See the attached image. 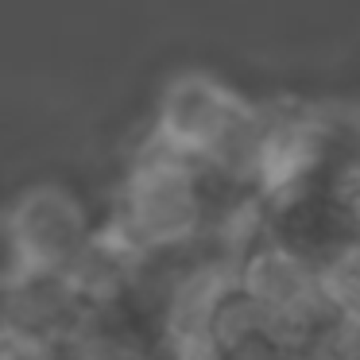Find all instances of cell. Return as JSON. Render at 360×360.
Instances as JSON below:
<instances>
[{
	"label": "cell",
	"instance_id": "cell-3",
	"mask_svg": "<svg viewBox=\"0 0 360 360\" xmlns=\"http://www.w3.org/2000/svg\"><path fill=\"white\" fill-rule=\"evenodd\" d=\"M39 279V271L27 259V248L16 233V221L8 210H0V295H20L24 287Z\"/></svg>",
	"mask_w": 360,
	"mask_h": 360
},
{
	"label": "cell",
	"instance_id": "cell-2",
	"mask_svg": "<svg viewBox=\"0 0 360 360\" xmlns=\"http://www.w3.org/2000/svg\"><path fill=\"white\" fill-rule=\"evenodd\" d=\"M39 279H63L94 244L82 202L63 186H32L8 205Z\"/></svg>",
	"mask_w": 360,
	"mask_h": 360
},
{
	"label": "cell",
	"instance_id": "cell-1",
	"mask_svg": "<svg viewBox=\"0 0 360 360\" xmlns=\"http://www.w3.org/2000/svg\"><path fill=\"white\" fill-rule=\"evenodd\" d=\"M202 167L151 140V151L124 182L117 225L109 229L136 256L182 244L202 225Z\"/></svg>",
	"mask_w": 360,
	"mask_h": 360
}]
</instances>
